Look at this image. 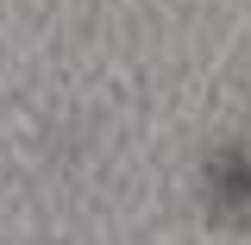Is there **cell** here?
<instances>
[{"mask_svg":"<svg viewBox=\"0 0 251 245\" xmlns=\"http://www.w3.org/2000/svg\"><path fill=\"white\" fill-rule=\"evenodd\" d=\"M195 195L201 214L220 226H245L251 220V138H220L195 163Z\"/></svg>","mask_w":251,"mask_h":245,"instance_id":"6da1fadb","label":"cell"}]
</instances>
